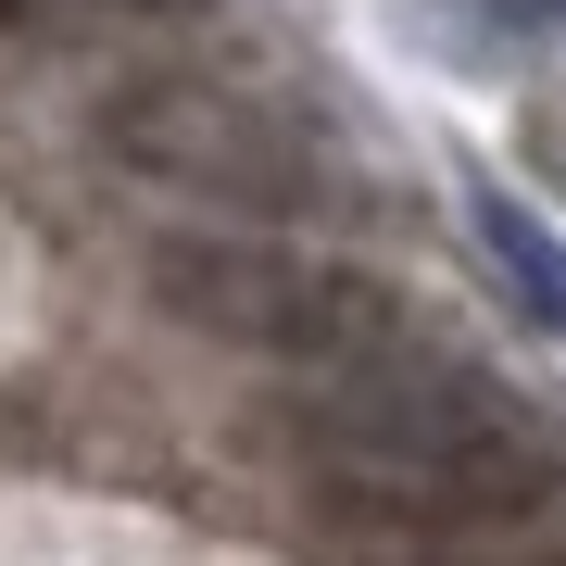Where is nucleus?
I'll return each mask as SVG.
<instances>
[{"mask_svg":"<svg viewBox=\"0 0 566 566\" xmlns=\"http://www.w3.org/2000/svg\"><path fill=\"white\" fill-rule=\"evenodd\" d=\"M139 13H202V0H139Z\"/></svg>","mask_w":566,"mask_h":566,"instance_id":"nucleus-6","label":"nucleus"},{"mask_svg":"<svg viewBox=\"0 0 566 566\" xmlns=\"http://www.w3.org/2000/svg\"><path fill=\"white\" fill-rule=\"evenodd\" d=\"M465 214H479V252H491V277L516 290V315L566 327V240H554V227L528 214V202H504V189H479Z\"/></svg>","mask_w":566,"mask_h":566,"instance_id":"nucleus-4","label":"nucleus"},{"mask_svg":"<svg viewBox=\"0 0 566 566\" xmlns=\"http://www.w3.org/2000/svg\"><path fill=\"white\" fill-rule=\"evenodd\" d=\"M504 25H566V0H491Z\"/></svg>","mask_w":566,"mask_h":566,"instance_id":"nucleus-5","label":"nucleus"},{"mask_svg":"<svg viewBox=\"0 0 566 566\" xmlns=\"http://www.w3.org/2000/svg\"><path fill=\"white\" fill-rule=\"evenodd\" d=\"M151 290L177 303L189 327L240 353H303V365H390V353H428V327L403 290L353 277V264H315L290 240H164L151 252Z\"/></svg>","mask_w":566,"mask_h":566,"instance_id":"nucleus-2","label":"nucleus"},{"mask_svg":"<svg viewBox=\"0 0 566 566\" xmlns=\"http://www.w3.org/2000/svg\"><path fill=\"white\" fill-rule=\"evenodd\" d=\"M114 151L151 164V177L214 189V202H264V214H290L315 189V164L290 151L252 102H227V88H126L114 102Z\"/></svg>","mask_w":566,"mask_h":566,"instance_id":"nucleus-3","label":"nucleus"},{"mask_svg":"<svg viewBox=\"0 0 566 566\" xmlns=\"http://www.w3.org/2000/svg\"><path fill=\"white\" fill-rule=\"evenodd\" d=\"M290 453L365 528H516L566 504V428L453 353L340 365L290 403Z\"/></svg>","mask_w":566,"mask_h":566,"instance_id":"nucleus-1","label":"nucleus"},{"mask_svg":"<svg viewBox=\"0 0 566 566\" xmlns=\"http://www.w3.org/2000/svg\"><path fill=\"white\" fill-rule=\"evenodd\" d=\"M528 566H566V554H528Z\"/></svg>","mask_w":566,"mask_h":566,"instance_id":"nucleus-7","label":"nucleus"}]
</instances>
